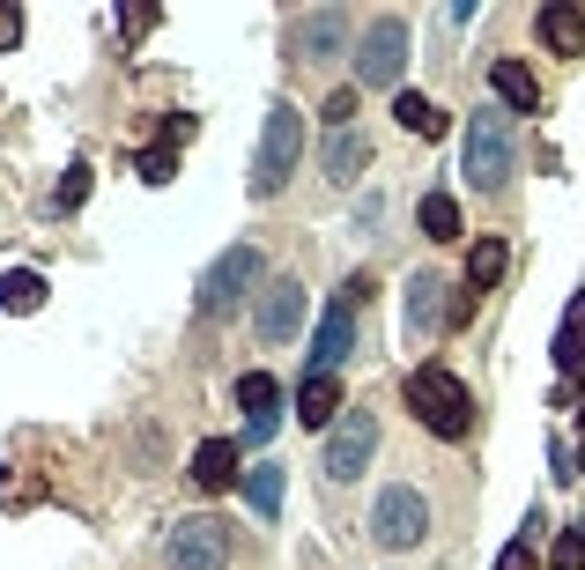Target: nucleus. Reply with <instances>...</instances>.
<instances>
[{"instance_id": "f257e3e1", "label": "nucleus", "mask_w": 585, "mask_h": 570, "mask_svg": "<svg viewBox=\"0 0 585 570\" xmlns=\"http://www.w3.org/2000/svg\"><path fill=\"white\" fill-rule=\"evenodd\" d=\"M408 408H415V422H422L430 437H445V445H460L467 430H474V393H467L445 363L408 371Z\"/></svg>"}, {"instance_id": "f03ea898", "label": "nucleus", "mask_w": 585, "mask_h": 570, "mask_svg": "<svg viewBox=\"0 0 585 570\" xmlns=\"http://www.w3.org/2000/svg\"><path fill=\"white\" fill-rule=\"evenodd\" d=\"M296 163H304V112H296V104H274L268 126H260V149H252V178H244V193L274 200L296 178Z\"/></svg>"}, {"instance_id": "7ed1b4c3", "label": "nucleus", "mask_w": 585, "mask_h": 570, "mask_svg": "<svg viewBox=\"0 0 585 570\" xmlns=\"http://www.w3.org/2000/svg\"><path fill=\"white\" fill-rule=\"evenodd\" d=\"M370 541L386 548V556L422 548L430 541V496L415 489V482H386V489L370 496Z\"/></svg>"}, {"instance_id": "20e7f679", "label": "nucleus", "mask_w": 585, "mask_h": 570, "mask_svg": "<svg viewBox=\"0 0 585 570\" xmlns=\"http://www.w3.org/2000/svg\"><path fill=\"white\" fill-rule=\"evenodd\" d=\"M260 274H268V252H260V245H230V252L216 260V267L200 274V297H194V312H200L208 326H216V319H230V312H238V304L252 297V289H260Z\"/></svg>"}, {"instance_id": "39448f33", "label": "nucleus", "mask_w": 585, "mask_h": 570, "mask_svg": "<svg viewBox=\"0 0 585 570\" xmlns=\"http://www.w3.org/2000/svg\"><path fill=\"white\" fill-rule=\"evenodd\" d=\"M460 163H467V186L504 193V186H512V119H504V112H474V119H467Z\"/></svg>"}, {"instance_id": "423d86ee", "label": "nucleus", "mask_w": 585, "mask_h": 570, "mask_svg": "<svg viewBox=\"0 0 585 570\" xmlns=\"http://www.w3.org/2000/svg\"><path fill=\"white\" fill-rule=\"evenodd\" d=\"M356 297H370V282H364V274H356L342 297L326 304V319H318L312 348H304V356H312V378H342V363L356 356Z\"/></svg>"}, {"instance_id": "0eeeda50", "label": "nucleus", "mask_w": 585, "mask_h": 570, "mask_svg": "<svg viewBox=\"0 0 585 570\" xmlns=\"http://www.w3.org/2000/svg\"><path fill=\"white\" fill-rule=\"evenodd\" d=\"M370 460H378V415H370V408H348V415L334 422V437H326L318 474H326L334 489H348V482H364Z\"/></svg>"}, {"instance_id": "6e6552de", "label": "nucleus", "mask_w": 585, "mask_h": 570, "mask_svg": "<svg viewBox=\"0 0 585 570\" xmlns=\"http://www.w3.org/2000/svg\"><path fill=\"white\" fill-rule=\"evenodd\" d=\"M230 556H238V534L222 519H178L171 541H164V570H230Z\"/></svg>"}, {"instance_id": "1a4fd4ad", "label": "nucleus", "mask_w": 585, "mask_h": 570, "mask_svg": "<svg viewBox=\"0 0 585 570\" xmlns=\"http://www.w3.org/2000/svg\"><path fill=\"white\" fill-rule=\"evenodd\" d=\"M400 67H408V23H400V15L364 23V38H356V82H364V89H393Z\"/></svg>"}, {"instance_id": "9d476101", "label": "nucleus", "mask_w": 585, "mask_h": 570, "mask_svg": "<svg viewBox=\"0 0 585 570\" xmlns=\"http://www.w3.org/2000/svg\"><path fill=\"white\" fill-rule=\"evenodd\" d=\"M348 38H356L348 8H312V15L290 30V52H296V67H334L348 52Z\"/></svg>"}, {"instance_id": "9b49d317", "label": "nucleus", "mask_w": 585, "mask_h": 570, "mask_svg": "<svg viewBox=\"0 0 585 570\" xmlns=\"http://www.w3.org/2000/svg\"><path fill=\"white\" fill-rule=\"evenodd\" d=\"M296 334H304V282H296V274H274L268 289H260V341L282 348V341H296Z\"/></svg>"}, {"instance_id": "f8f14e48", "label": "nucleus", "mask_w": 585, "mask_h": 570, "mask_svg": "<svg viewBox=\"0 0 585 570\" xmlns=\"http://www.w3.org/2000/svg\"><path fill=\"white\" fill-rule=\"evenodd\" d=\"M452 282L445 274H408V341H422V334H438V326H452Z\"/></svg>"}, {"instance_id": "ddd939ff", "label": "nucleus", "mask_w": 585, "mask_h": 570, "mask_svg": "<svg viewBox=\"0 0 585 570\" xmlns=\"http://www.w3.org/2000/svg\"><path fill=\"white\" fill-rule=\"evenodd\" d=\"M318 171L326 186H356L370 171V134L364 126H342V134H326V149H318Z\"/></svg>"}, {"instance_id": "4468645a", "label": "nucleus", "mask_w": 585, "mask_h": 570, "mask_svg": "<svg viewBox=\"0 0 585 570\" xmlns=\"http://www.w3.org/2000/svg\"><path fill=\"white\" fill-rule=\"evenodd\" d=\"M534 30H541V45L556 52V60H585V8H563V0H549L534 15Z\"/></svg>"}, {"instance_id": "2eb2a0df", "label": "nucleus", "mask_w": 585, "mask_h": 570, "mask_svg": "<svg viewBox=\"0 0 585 570\" xmlns=\"http://www.w3.org/2000/svg\"><path fill=\"white\" fill-rule=\"evenodd\" d=\"M342 378H312L304 371V386H296V422L304 430H326V422H342Z\"/></svg>"}, {"instance_id": "dca6fc26", "label": "nucleus", "mask_w": 585, "mask_h": 570, "mask_svg": "<svg viewBox=\"0 0 585 570\" xmlns=\"http://www.w3.org/2000/svg\"><path fill=\"white\" fill-rule=\"evenodd\" d=\"M489 82H497V97L512 104V112H541V82L526 60H489Z\"/></svg>"}, {"instance_id": "f3484780", "label": "nucleus", "mask_w": 585, "mask_h": 570, "mask_svg": "<svg viewBox=\"0 0 585 570\" xmlns=\"http://www.w3.org/2000/svg\"><path fill=\"white\" fill-rule=\"evenodd\" d=\"M194 482H200V489H230V482H238V437H200Z\"/></svg>"}, {"instance_id": "a211bd4d", "label": "nucleus", "mask_w": 585, "mask_h": 570, "mask_svg": "<svg viewBox=\"0 0 585 570\" xmlns=\"http://www.w3.org/2000/svg\"><path fill=\"white\" fill-rule=\"evenodd\" d=\"M415 223H422V238H430V245H460V238H467V223H460V200H452V193H422Z\"/></svg>"}, {"instance_id": "6ab92c4d", "label": "nucleus", "mask_w": 585, "mask_h": 570, "mask_svg": "<svg viewBox=\"0 0 585 570\" xmlns=\"http://www.w3.org/2000/svg\"><path fill=\"white\" fill-rule=\"evenodd\" d=\"M282 489H290V474L260 460V467L244 474V504H252V519H282Z\"/></svg>"}, {"instance_id": "aec40b11", "label": "nucleus", "mask_w": 585, "mask_h": 570, "mask_svg": "<svg viewBox=\"0 0 585 570\" xmlns=\"http://www.w3.org/2000/svg\"><path fill=\"white\" fill-rule=\"evenodd\" d=\"M393 119H400V134H415V141H438L445 126H452V119L438 112V104H430V97H415V89H400V97H393Z\"/></svg>"}, {"instance_id": "412c9836", "label": "nucleus", "mask_w": 585, "mask_h": 570, "mask_svg": "<svg viewBox=\"0 0 585 570\" xmlns=\"http://www.w3.org/2000/svg\"><path fill=\"white\" fill-rule=\"evenodd\" d=\"M556 371L585 378V297H571V312H563V326H556Z\"/></svg>"}, {"instance_id": "4be33fe9", "label": "nucleus", "mask_w": 585, "mask_h": 570, "mask_svg": "<svg viewBox=\"0 0 585 570\" xmlns=\"http://www.w3.org/2000/svg\"><path fill=\"white\" fill-rule=\"evenodd\" d=\"M504 267H512V252H504V238H482V245L467 252V289H474V297H489V289L504 282Z\"/></svg>"}, {"instance_id": "5701e85b", "label": "nucleus", "mask_w": 585, "mask_h": 570, "mask_svg": "<svg viewBox=\"0 0 585 570\" xmlns=\"http://www.w3.org/2000/svg\"><path fill=\"white\" fill-rule=\"evenodd\" d=\"M238 408H244V422H282L274 408H282V386H274L268 371H244L238 378Z\"/></svg>"}, {"instance_id": "b1692460", "label": "nucleus", "mask_w": 585, "mask_h": 570, "mask_svg": "<svg viewBox=\"0 0 585 570\" xmlns=\"http://www.w3.org/2000/svg\"><path fill=\"white\" fill-rule=\"evenodd\" d=\"M38 304H45V274H30V267L0 274V312H15V319H30Z\"/></svg>"}, {"instance_id": "393cba45", "label": "nucleus", "mask_w": 585, "mask_h": 570, "mask_svg": "<svg viewBox=\"0 0 585 570\" xmlns=\"http://www.w3.org/2000/svg\"><path fill=\"white\" fill-rule=\"evenodd\" d=\"M171 178H178V149L148 141V149H142V186H171Z\"/></svg>"}, {"instance_id": "a878e982", "label": "nucleus", "mask_w": 585, "mask_h": 570, "mask_svg": "<svg viewBox=\"0 0 585 570\" xmlns=\"http://www.w3.org/2000/svg\"><path fill=\"white\" fill-rule=\"evenodd\" d=\"M82 200H90V163H67V178L52 186V208L67 215V208H82Z\"/></svg>"}, {"instance_id": "bb28decb", "label": "nucleus", "mask_w": 585, "mask_h": 570, "mask_svg": "<svg viewBox=\"0 0 585 570\" xmlns=\"http://www.w3.org/2000/svg\"><path fill=\"white\" fill-rule=\"evenodd\" d=\"M556 570H585V519L556 534Z\"/></svg>"}, {"instance_id": "cd10ccee", "label": "nucleus", "mask_w": 585, "mask_h": 570, "mask_svg": "<svg viewBox=\"0 0 585 570\" xmlns=\"http://www.w3.org/2000/svg\"><path fill=\"white\" fill-rule=\"evenodd\" d=\"M348 119H356V89H334V97H326V126H334V134H342Z\"/></svg>"}, {"instance_id": "c85d7f7f", "label": "nucleus", "mask_w": 585, "mask_h": 570, "mask_svg": "<svg viewBox=\"0 0 585 570\" xmlns=\"http://www.w3.org/2000/svg\"><path fill=\"white\" fill-rule=\"evenodd\" d=\"M156 30V8H119V38H148Z\"/></svg>"}, {"instance_id": "c756f323", "label": "nucleus", "mask_w": 585, "mask_h": 570, "mask_svg": "<svg viewBox=\"0 0 585 570\" xmlns=\"http://www.w3.org/2000/svg\"><path fill=\"white\" fill-rule=\"evenodd\" d=\"M497 570H534V541H526V534H519V541L504 548V556H497Z\"/></svg>"}, {"instance_id": "7c9ffc66", "label": "nucleus", "mask_w": 585, "mask_h": 570, "mask_svg": "<svg viewBox=\"0 0 585 570\" xmlns=\"http://www.w3.org/2000/svg\"><path fill=\"white\" fill-rule=\"evenodd\" d=\"M15 38H23V8H0V52L15 45Z\"/></svg>"}, {"instance_id": "2f4dec72", "label": "nucleus", "mask_w": 585, "mask_h": 570, "mask_svg": "<svg viewBox=\"0 0 585 570\" xmlns=\"http://www.w3.org/2000/svg\"><path fill=\"white\" fill-rule=\"evenodd\" d=\"M452 326H474V289H452Z\"/></svg>"}, {"instance_id": "473e14b6", "label": "nucleus", "mask_w": 585, "mask_h": 570, "mask_svg": "<svg viewBox=\"0 0 585 570\" xmlns=\"http://www.w3.org/2000/svg\"><path fill=\"white\" fill-rule=\"evenodd\" d=\"M578 482H585V452H578Z\"/></svg>"}, {"instance_id": "72a5a7b5", "label": "nucleus", "mask_w": 585, "mask_h": 570, "mask_svg": "<svg viewBox=\"0 0 585 570\" xmlns=\"http://www.w3.org/2000/svg\"><path fill=\"white\" fill-rule=\"evenodd\" d=\"M578 422H585V393H578Z\"/></svg>"}]
</instances>
